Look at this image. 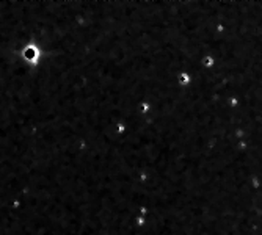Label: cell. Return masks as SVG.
Segmentation results:
<instances>
[{"mask_svg":"<svg viewBox=\"0 0 262 235\" xmlns=\"http://www.w3.org/2000/svg\"><path fill=\"white\" fill-rule=\"evenodd\" d=\"M24 55H25V58H28V60H31V61H33V60L36 58V49H35V47H28V49L24 52Z\"/></svg>","mask_w":262,"mask_h":235,"instance_id":"6da1fadb","label":"cell"}]
</instances>
